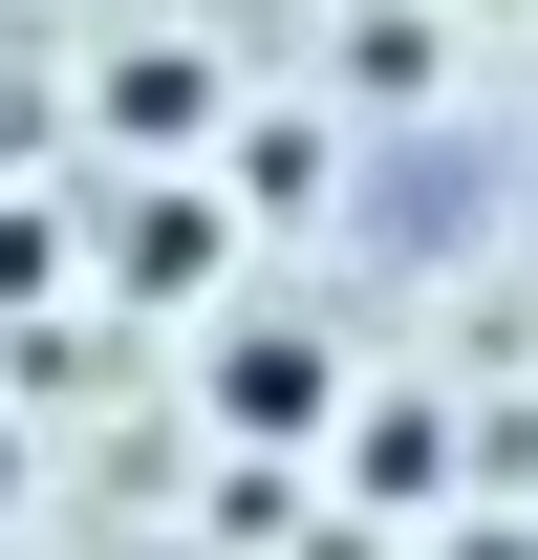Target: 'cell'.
I'll use <instances>...</instances> for the list:
<instances>
[{"instance_id": "cell-3", "label": "cell", "mask_w": 538, "mask_h": 560, "mask_svg": "<svg viewBox=\"0 0 538 560\" xmlns=\"http://www.w3.org/2000/svg\"><path fill=\"white\" fill-rule=\"evenodd\" d=\"M215 173H237V215H324V108H259Z\"/></svg>"}, {"instance_id": "cell-2", "label": "cell", "mask_w": 538, "mask_h": 560, "mask_svg": "<svg viewBox=\"0 0 538 560\" xmlns=\"http://www.w3.org/2000/svg\"><path fill=\"white\" fill-rule=\"evenodd\" d=\"M215 130V66L195 44H108V151H195Z\"/></svg>"}, {"instance_id": "cell-1", "label": "cell", "mask_w": 538, "mask_h": 560, "mask_svg": "<svg viewBox=\"0 0 538 560\" xmlns=\"http://www.w3.org/2000/svg\"><path fill=\"white\" fill-rule=\"evenodd\" d=\"M215 431H237V453H324V431H344V346L259 302V324L215 346Z\"/></svg>"}, {"instance_id": "cell-4", "label": "cell", "mask_w": 538, "mask_h": 560, "mask_svg": "<svg viewBox=\"0 0 538 560\" xmlns=\"http://www.w3.org/2000/svg\"><path fill=\"white\" fill-rule=\"evenodd\" d=\"M108 259H130L151 302H195V280H215V215H195V195H130V215H108Z\"/></svg>"}, {"instance_id": "cell-5", "label": "cell", "mask_w": 538, "mask_h": 560, "mask_svg": "<svg viewBox=\"0 0 538 560\" xmlns=\"http://www.w3.org/2000/svg\"><path fill=\"white\" fill-rule=\"evenodd\" d=\"M44 280H66V215H44V195H0V302H44Z\"/></svg>"}, {"instance_id": "cell-6", "label": "cell", "mask_w": 538, "mask_h": 560, "mask_svg": "<svg viewBox=\"0 0 538 560\" xmlns=\"http://www.w3.org/2000/svg\"><path fill=\"white\" fill-rule=\"evenodd\" d=\"M431 560H538V517H453V539H431Z\"/></svg>"}, {"instance_id": "cell-7", "label": "cell", "mask_w": 538, "mask_h": 560, "mask_svg": "<svg viewBox=\"0 0 538 560\" xmlns=\"http://www.w3.org/2000/svg\"><path fill=\"white\" fill-rule=\"evenodd\" d=\"M0 517H22V431H0Z\"/></svg>"}]
</instances>
